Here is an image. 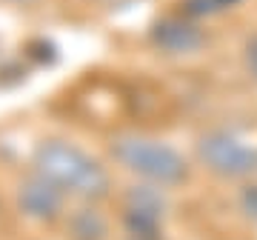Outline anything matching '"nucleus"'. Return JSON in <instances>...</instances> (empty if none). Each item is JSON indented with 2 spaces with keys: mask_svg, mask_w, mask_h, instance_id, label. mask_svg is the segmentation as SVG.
<instances>
[{
  "mask_svg": "<svg viewBox=\"0 0 257 240\" xmlns=\"http://www.w3.org/2000/svg\"><path fill=\"white\" fill-rule=\"evenodd\" d=\"M35 169L55 186L80 197H103L109 192L106 169L66 140H43L35 149Z\"/></svg>",
  "mask_w": 257,
  "mask_h": 240,
  "instance_id": "1",
  "label": "nucleus"
},
{
  "mask_svg": "<svg viewBox=\"0 0 257 240\" xmlns=\"http://www.w3.org/2000/svg\"><path fill=\"white\" fill-rule=\"evenodd\" d=\"M111 155L128 172L160 186H175L180 180H186V175H189L186 160L169 143L143 138V135H117L111 140Z\"/></svg>",
  "mask_w": 257,
  "mask_h": 240,
  "instance_id": "2",
  "label": "nucleus"
},
{
  "mask_svg": "<svg viewBox=\"0 0 257 240\" xmlns=\"http://www.w3.org/2000/svg\"><path fill=\"white\" fill-rule=\"evenodd\" d=\"M197 155L211 172L223 177H246L257 172V149L229 132H209L197 143Z\"/></svg>",
  "mask_w": 257,
  "mask_h": 240,
  "instance_id": "3",
  "label": "nucleus"
},
{
  "mask_svg": "<svg viewBox=\"0 0 257 240\" xmlns=\"http://www.w3.org/2000/svg\"><path fill=\"white\" fill-rule=\"evenodd\" d=\"M163 197L149 189V186H135L126 197V226L138 237H152L163 217Z\"/></svg>",
  "mask_w": 257,
  "mask_h": 240,
  "instance_id": "4",
  "label": "nucleus"
},
{
  "mask_svg": "<svg viewBox=\"0 0 257 240\" xmlns=\"http://www.w3.org/2000/svg\"><path fill=\"white\" fill-rule=\"evenodd\" d=\"M18 203H20V212L35 217V220H49L60 212V186H55L52 180H46L43 175L37 177H29L26 183L20 186L18 192Z\"/></svg>",
  "mask_w": 257,
  "mask_h": 240,
  "instance_id": "5",
  "label": "nucleus"
},
{
  "mask_svg": "<svg viewBox=\"0 0 257 240\" xmlns=\"http://www.w3.org/2000/svg\"><path fill=\"white\" fill-rule=\"evenodd\" d=\"M152 40L166 55H192L203 46V35L197 32V26H192L180 18L157 20L152 26Z\"/></svg>",
  "mask_w": 257,
  "mask_h": 240,
  "instance_id": "6",
  "label": "nucleus"
},
{
  "mask_svg": "<svg viewBox=\"0 0 257 240\" xmlns=\"http://www.w3.org/2000/svg\"><path fill=\"white\" fill-rule=\"evenodd\" d=\"M69 229H72L74 240H103V234H106V223H103V217L97 212H92V209H80V212L72 217Z\"/></svg>",
  "mask_w": 257,
  "mask_h": 240,
  "instance_id": "7",
  "label": "nucleus"
},
{
  "mask_svg": "<svg viewBox=\"0 0 257 240\" xmlns=\"http://www.w3.org/2000/svg\"><path fill=\"white\" fill-rule=\"evenodd\" d=\"M237 0H189L186 6L192 15H211V12H220V9H229L234 6Z\"/></svg>",
  "mask_w": 257,
  "mask_h": 240,
  "instance_id": "8",
  "label": "nucleus"
},
{
  "mask_svg": "<svg viewBox=\"0 0 257 240\" xmlns=\"http://www.w3.org/2000/svg\"><path fill=\"white\" fill-rule=\"evenodd\" d=\"M29 55L35 57V60H40V63H55L57 52H55V46H52L49 40H35V43L29 46Z\"/></svg>",
  "mask_w": 257,
  "mask_h": 240,
  "instance_id": "9",
  "label": "nucleus"
},
{
  "mask_svg": "<svg viewBox=\"0 0 257 240\" xmlns=\"http://www.w3.org/2000/svg\"><path fill=\"white\" fill-rule=\"evenodd\" d=\"M240 200H243V209L248 212V217H254L257 220V186H246Z\"/></svg>",
  "mask_w": 257,
  "mask_h": 240,
  "instance_id": "10",
  "label": "nucleus"
},
{
  "mask_svg": "<svg viewBox=\"0 0 257 240\" xmlns=\"http://www.w3.org/2000/svg\"><path fill=\"white\" fill-rule=\"evenodd\" d=\"M248 69H251V74L257 77V37H251V43H248Z\"/></svg>",
  "mask_w": 257,
  "mask_h": 240,
  "instance_id": "11",
  "label": "nucleus"
}]
</instances>
